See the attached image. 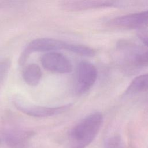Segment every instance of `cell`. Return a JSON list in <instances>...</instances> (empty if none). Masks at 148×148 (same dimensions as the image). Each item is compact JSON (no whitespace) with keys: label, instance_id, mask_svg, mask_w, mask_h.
I'll list each match as a JSON object with an SVG mask.
<instances>
[{"label":"cell","instance_id":"cell-8","mask_svg":"<svg viewBox=\"0 0 148 148\" xmlns=\"http://www.w3.org/2000/svg\"><path fill=\"white\" fill-rule=\"evenodd\" d=\"M31 135L23 131H11L5 136V142L11 148H26Z\"/></svg>","mask_w":148,"mask_h":148},{"label":"cell","instance_id":"cell-6","mask_svg":"<svg viewBox=\"0 0 148 148\" xmlns=\"http://www.w3.org/2000/svg\"><path fill=\"white\" fill-rule=\"evenodd\" d=\"M42 66L51 72L67 73L72 71L71 61L61 53L52 51L46 53L40 58Z\"/></svg>","mask_w":148,"mask_h":148},{"label":"cell","instance_id":"cell-2","mask_svg":"<svg viewBox=\"0 0 148 148\" xmlns=\"http://www.w3.org/2000/svg\"><path fill=\"white\" fill-rule=\"evenodd\" d=\"M69 43L60 40L41 38L29 42L20 55L18 62L20 65H23L29 54L34 52H52L60 50H66Z\"/></svg>","mask_w":148,"mask_h":148},{"label":"cell","instance_id":"cell-12","mask_svg":"<svg viewBox=\"0 0 148 148\" xmlns=\"http://www.w3.org/2000/svg\"><path fill=\"white\" fill-rule=\"evenodd\" d=\"M66 50L86 57H92L95 53L94 50L91 47L84 45L73 43H68Z\"/></svg>","mask_w":148,"mask_h":148},{"label":"cell","instance_id":"cell-7","mask_svg":"<svg viewBox=\"0 0 148 148\" xmlns=\"http://www.w3.org/2000/svg\"><path fill=\"white\" fill-rule=\"evenodd\" d=\"M115 2L109 1H63V9L69 11H79L88 9L114 6Z\"/></svg>","mask_w":148,"mask_h":148},{"label":"cell","instance_id":"cell-4","mask_svg":"<svg viewBox=\"0 0 148 148\" xmlns=\"http://www.w3.org/2000/svg\"><path fill=\"white\" fill-rule=\"evenodd\" d=\"M108 24L110 27L118 29H145L148 27V10L115 17Z\"/></svg>","mask_w":148,"mask_h":148},{"label":"cell","instance_id":"cell-14","mask_svg":"<svg viewBox=\"0 0 148 148\" xmlns=\"http://www.w3.org/2000/svg\"><path fill=\"white\" fill-rule=\"evenodd\" d=\"M138 36L143 44L148 47V30L146 29L139 30Z\"/></svg>","mask_w":148,"mask_h":148},{"label":"cell","instance_id":"cell-10","mask_svg":"<svg viewBox=\"0 0 148 148\" xmlns=\"http://www.w3.org/2000/svg\"><path fill=\"white\" fill-rule=\"evenodd\" d=\"M148 90V73L135 77L127 87L126 94H135Z\"/></svg>","mask_w":148,"mask_h":148},{"label":"cell","instance_id":"cell-1","mask_svg":"<svg viewBox=\"0 0 148 148\" xmlns=\"http://www.w3.org/2000/svg\"><path fill=\"white\" fill-rule=\"evenodd\" d=\"M103 121L99 112L91 113L75 125L70 131L66 148H86L96 137Z\"/></svg>","mask_w":148,"mask_h":148},{"label":"cell","instance_id":"cell-5","mask_svg":"<svg viewBox=\"0 0 148 148\" xmlns=\"http://www.w3.org/2000/svg\"><path fill=\"white\" fill-rule=\"evenodd\" d=\"M98 76L96 67L91 62L83 61L77 68L76 91L79 94L87 92L94 84Z\"/></svg>","mask_w":148,"mask_h":148},{"label":"cell","instance_id":"cell-11","mask_svg":"<svg viewBox=\"0 0 148 148\" xmlns=\"http://www.w3.org/2000/svg\"><path fill=\"white\" fill-rule=\"evenodd\" d=\"M128 61L136 68L148 66V50L142 48L136 49L130 55Z\"/></svg>","mask_w":148,"mask_h":148},{"label":"cell","instance_id":"cell-3","mask_svg":"<svg viewBox=\"0 0 148 148\" xmlns=\"http://www.w3.org/2000/svg\"><path fill=\"white\" fill-rule=\"evenodd\" d=\"M13 102L16 108L20 112L35 117H46L61 114L68 110L72 105L68 104L57 107L42 106L28 103L18 97H15Z\"/></svg>","mask_w":148,"mask_h":148},{"label":"cell","instance_id":"cell-13","mask_svg":"<svg viewBox=\"0 0 148 148\" xmlns=\"http://www.w3.org/2000/svg\"><path fill=\"white\" fill-rule=\"evenodd\" d=\"M105 148H125L119 136L115 135L109 138L105 145Z\"/></svg>","mask_w":148,"mask_h":148},{"label":"cell","instance_id":"cell-9","mask_svg":"<svg viewBox=\"0 0 148 148\" xmlns=\"http://www.w3.org/2000/svg\"><path fill=\"white\" fill-rule=\"evenodd\" d=\"M42 75V71L36 64H28L25 67L23 72V77L24 82L31 86H35L39 83Z\"/></svg>","mask_w":148,"mask_h":148}]
</instances>
